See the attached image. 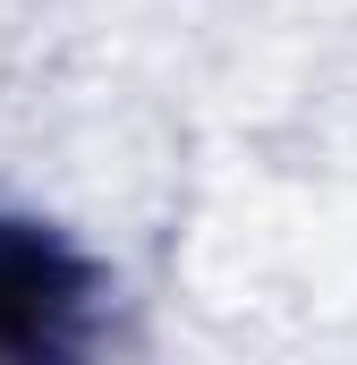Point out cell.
Listing matches in <instances>:
<instances>
[{"instance_id":"1","label":"cell","mask_w":357,"mask_h":365,"mask_svg":"<svg viewBox=\"0 0 357 365\" xmlns=\"http://www.w3.org/2000/svg\"><path fill=\"white\" fill-rule=\"evenodd\" d=\"M94 306V272L69 238H51L43 221L0 212V357H51L77 340Z\"/></svg>"}]
</instances>
